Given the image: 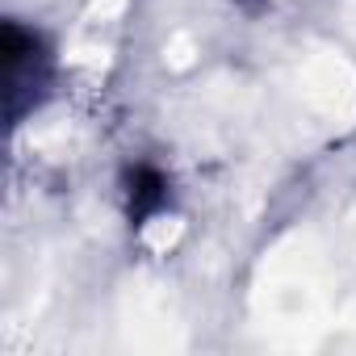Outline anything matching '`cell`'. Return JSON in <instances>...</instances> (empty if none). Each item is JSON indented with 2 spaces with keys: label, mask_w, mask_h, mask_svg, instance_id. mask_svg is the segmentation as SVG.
I'll return each mask as SVG.
<instances>
[{
  "label": "cell",
  "mask_w": 356,
  "mask_h": 356,
  "mask_svg": "<svg viewBox=\"0 0 356 356\" xmlns=\"http://www.w3.org/2000/svg\"><path fill=\"white\" fill-rule=\"evenodd\" d=\"M38 55H42L38 38L9 22V26H5V72H9V80H5V101H9V118H13V122L22 118V92H30V88L38 92L42 80H47V63H42Z\"/></svg>",
  "instance_id": "obj_1"
},
{
  "label": "cell",
  "mask_w": 356,
  "mask_h": 356,
  "mask_svg": "<svg viewBox=\"0 0 356 356\" xmlns=\"http://www.w3.org/2000/svg\"><path fill=\"white\" fill-rule=\"evenodd\" d=\"M163 206V176L159 172H151V168H138L134 176H130V218H147L151 210H159Z\"/></svg>",
  "instance_id": "obj_2"
}]
</instances>
